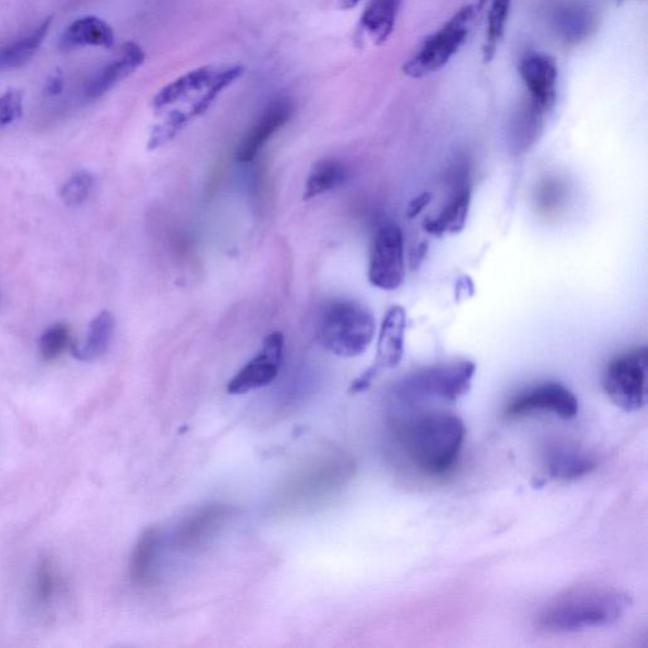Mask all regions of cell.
I'll use <instances>...</instances> for the list:
<instances>
[{"instance_id":"cell-1","label":"cell","mask_w":648,"mask_h":648,"mask_svg":"<svg viewBox=\"0 0 648 648\" xmlns=\"http://www.w3.org/2000/svg\"><path fill=\"white\" fill-rule=\"evenodd\" d=\"M631 598L622 590L602 584H584L557 595L538 614V631L565 635L611 626L630 608Z\"/></svg>"},{"instance_id":"cell-2","label":"cell","mask_w":648,"mask_h":648,"mask_svg":"<svg viewBox=\"0 0 648 648\" xmlns=\"http://www.w3.org/2000/svg\"><path fill=\"white\" fill-rule=\"evenodd\" d=\"M465 435L464 422L450 412L419 414L398 428V440L408 459L428 475H443L454 468Z\"/></svg>"},{"instance_id":"cell-3","label":"cell","mask_w":648,"mask_h":648,"mask_svg":"<svg viewBox=\"0 0 648 648\" xmlns=\"http://www.w3.org/2000/svg\"><path fill=\"white\" fill-rule=\"evenodd\" d=\"M355 473V461L346 452H323L288 476L276 494L275 508L285 513L321 504L341 492Z\"/></svg>"},{"instance_id":"cell-4","label":"cell","mask_w":648,"mask_h":648,"mask_svg":"<svg viewBox=\"0 0 648 648\" xmlns=\"http://www.w3.org/2000/svg\"><path fill=\"white\" fill-rule=\"evenodd\" d=\"M475 371L474 362L468 360L419 369L394 385L392 400L407 409L432 402H457L468 394Z\"/></svg>"},{"instance_id":"cell-5","label":"cell","mask_w":648,"mask_h":648,"mask_svg":"<svg viewBox=\"0 0 648 648\" xmlns=\"http://www.w3.org/2000/svg\"><path fill=\"white\" fill-rule=\"evenodd\" d=\"M376 323L373 313L351 299H338L328 304L319 319L322 345L340 357L364 354L374 340Z\"/></svg>"},{"instance_id":"cell-6","label":"cell","mask_w":648,"mask_h":648,"mask_svg":"<svg viewBox=\"0 0 648 648\" xmlns=\"http://www.w3.org/2000/svg\"><path fill=\"white\" fill-rule=\"evenodd\" d=\"M488 0H476L455 13L440 30L428 36L411 59L403 65V73L412 79L435 74L450 63L473 30L475 19Z\"/></svg>"},{"instance_id":"cell-7","label":"cell","mask_w":648,"mask_h":648,"mask_svg":"<svg viewBox=\"0 0 648 648\" xmlns=\"http://www.w3.org/2000/svg\"><path fill=\"white\" fill-rule=\"evenodd\" d=\"M647 347L626 352L609 362L603 376L608 398L624 412H637L647 402Z\"/></svg>"},{"instance_id":"cell-8","label":"cell","mask_w":648,"mask_h":648,"mask_svg":"<svg viewBox=\"0 0 648 648\" xmlns=\"http://www.w3.org/2000/svg\"><path fill=\"white\" fill-rule=\"evenodd\" d=\"M369 281L375 288L395 290L403 284L405 256L403 232L384 225L376 231L370 246Z\"/></svg>"},{"instance_id":"cell-9","label":"cell","mask_w":648,"mask_h":648,"mask_svg":"<svg viewBox=\"0 0 648 648\" xmlns=\"http://www.w3.org/2000/svg\"><path fill=\"white\" fill-rule=\"evenodd\" d=\"M405 330L407 313L399 306L390 308L381 322L374 364L354 381L352 392H364L378 378L381 371L397 368L404 354Z\"/></svg>"},{"instance_id":"cell-10","label":"cell","mask_w":648,"mask_h":648,"mask_svg":"<svg viewBox=\"0 0 648 648\" xmlns=\"http://www.w3.org/2000/svg\"><path fill=\"white\" fill-rule=\"evenodd\" d=\"M284 347L283 333L276 331L266 336L259 354L233 376L227 385V392L242 395L273 383L280 371Z\"/></svg>"},{"instance_id":"cell-11","label":"cell","mask_w":648,"mask_h":648,"mask_svg":"<svg viewBox=\"0 0 648 648\" xmlns=\"http://www.w3.org/2000/svg\"><path fill=\"white\" fill-rule=\"evenodd\" d=\"M537 412H549L567 421L578 416L579 400L564 385L550 381L519 394L505 409V414L512 418Z\"/></svg>"},{"instance_id":"cell-12","label":"cell","mask_w":648,"mask_h":648,"mask_svg":"<svg viewBox=\"0 0 648 648\" xmlns=\"http://www.w3.org/2000/svg\"><path fill=\"white\" fill-rule=\"evenodd\" d=\"M519 75L526 85L528 102L543 114L549 113L557 98L559 69L556 61L542 52H531L519 63Z\"/></svg>"},{"instance_id":"cell-13","label":"cell","mask_w":648,"mask_h":648,"mask_svg":"<svg viewBox=\"0 0 648 648\" xmlns=\"http://www.w3.org/2000/svg\"><path fill=\"white\" fill-rule=\"evenodd\" d=\"M235 514L228 504L213 503L199 508L180 524L174 535L175 549L190 551L206 545Z\"/></svg>"},{"instance_id":"cell-14","label":"cell","mask_w":648,"mask_h":648,"mask_svg":"<svg viewBox=\"0 0 648 648\" xmlns=\"http://www.w3.org/2000/svg\"><path fill=\"white\" fill-rule=\"evenodd\" d=\"M599 14L589 4L567 2L552 9L550 25L556 37L566 45L583 44L598 31Z\"/></svg>"},{"instance_id":"cell-15","label":"cell","mask_w":648,"mask_h":648,"mask_svg":"<svg viewBox=\"0 0 648 648\" xmlns=\"http://www.w3.org/2000/svg\"><path fill=\"white\" fill-rule=\"evenodd\" d=\"M293 116V104L288 99H276L261 113L251 130L243 137L237 151V160L251 162L271 137L280 131Z\"/></svg>"},{"instance_id":"cell-16","label":"cell","mask_w":648,"mask_h":648,"mask_svg":"<svg viewBox=\"0 0 648 648\" xmlns=\"http://www.w3.org/2000/svg\"><path fill=\"white\" fill-rule=\"evenodd\" d=\"M144 49L136 42H127L122 46L117 57L104 66L94 78L89 81L87 95L89 98H99L116 87L121 81L131 76L145 63Z\"/></svg>"},{"instance_id":"cell-17","label":"cell","mask_w":648,"mask_h":648,"mask_svg":"<svg viewBox=\"0 0 648 648\" xmlns=\"http://www.w3.org/2000/svg\"><path fill=\"white\" fill-rule=\"evenodd\" d=\"M160 554V532L155 528L142 532L131 555L130 576L133 584L140 588H151L157 583Z\"/></svg>"},{"instance_id":"cell-18","label":"cell","mask_w":648,"mask_h":648,"mask_svg":"<svg viewBox=\"0 0 648 648\" xmlns=\"http://www.w3.org/2000/svg\"><path fill=\"white\" fill-rule=\"evenodd\" d=\"M114 31L104 19L85 16L70 23L60 37V49L70 51L78 47L95 46L111 49L114 45Z\"/></svg>"},{"instance_id":"cell-19","label":"cell","mask_w":648,"mask_h":648,"mask_svg":"<svg viewBox=\"0 0 648 648\" xmlns=\"http://www.w3.org/2000/svg\"><path fill=\"white\" fill-rule=\"evenodd\" d=\"M219 69L221 68L216 65L200 66V68L189 71V73L171 81L155 95L152 107L157 113H161L165 108L181 102L190 94L206 90L216 78Z\"/></svg>"},{"instance_id":"cell-20","label":"cell","mask_w":648,"mask_h":648,"mask_svg":"<svg viewBox=\"0 0 648 648\" xmlns=\"http://www.w3.org/2000/svg\"><path fill=\"white\" fill-rule=\"evenodd\" d=\"M545 468L551 479L575 480L592 473L597 464L585 451L570 446H557L547 452Z\"/></svg>"},{"instance_id":"cell-21","label":"cell","mask_w":648,"mask_h":648,"mask_svg":"<svg viewBox=\"0 0 648 648\" xmlns=\"http://www.w3.org/2000/svg\"><path fill=\"white\" fill-rule=\"evenodd\" d=\"M402 0H370L360 18L361 30L375 45L384 44L392 36Z\"/></svg>"},{"instance_id":"cell-22","label":"cell","mask_w":648,"mask_h":648,"mask_svg":"<svg viewBox=\"0 0 648 648\" xmlns=\"http://www.w3.org/2000/svg\"><path fill=\"white\" fill-rule=\"evenodd\" d=\"M114 327H116V322H114L113 314L108 311L100 312L90 322L84 343L81 345L73 343L71 346L74 357L81 361H93L102 357L111 345Z\"/></svg>"},{"instance_id":"cell-23","label":"cell","mask_w":648,"mask_h":648,"mask_svg":"<svg viewBox=\"0 0 648 648\" xmlns=\"http://www.w3.org/2000/svg\"><path fill=\"white\" fill-rule=\"evenodd\" d=\"M51 25L52 17H47L28 35L3 47L0 50V70L17 69L27 64L44 44Z\"/></svg>"},{"instance_id":"cell-24","label":"cell","mask_w":648,"mask_h":648,"mask_svg":"<svg viewBox=\"0 0 648 648\" xmlns=\"http://www.w3.org/2000/svg\"><path fill=\"white\" fill-rule=\"evenodd\" d=\"M349 179V171L341 161L324 159L313 166L308 175L304 200H312L328 192L342 187Z\"/></svg>"},{"instance_id":"cell-25","label":"cell","mask_w":648,"mask_h":648,"mask_svg":"<svg viewBox=\"0 0 648 648\" xmlns=\"http://www.w3.org/2000/svg\"><path fill=\"white\" fill-rule=\"evenodd\" d=\"M470 200L471 193L468 187L457 190L441 213L424 223V230L437 236L461 231L468 219Z\"/></svg>"},{"instance_id":"cell-26","label":"cell","mask_w":648,"mask_h":648,"mask_svg":"<svg viewBox=\"0 0 648 648\" xmlns=\"http://www.w3.org/2000/svg\"><path fill=\"white\" fill-rule=\"evenodd\" d=\"M512 0H490L488 28H486L485 44L483 46V61L490 63L497 54L498 46L504 36Z\"/></svg>"},{"instance_id":"cell-27","label":"cell","mask_w":648,"mask_h":648,"mask_svg":"<svg viewBox=\"0 0 648 648\" xmlns=\"http://www.w3.org/2000/svg\"><path fill=\"white\" fill-rule=\"evenodd\" d=\"M545 116L546 114L538 111L528 100L523 102L513 119V137L517 144H532L541 131Z\"/></svg>"},{"instance_id":"cell-28","label":"cell","mask_w":648,"mask_h":648,"mask_svg":"<svg viewBox=\"0 0 648 648\" xmlns=\"http://www.w3.org/2000/svg\"><path fill=\"white\" fill-rule=\"evenodd\" d=\"M73 346L71 328L66 323H56L47 328L40 338V354L45 361H54Z\"/></svg>"},{"instance_id":"cell-29","label":"cell","mask_w":648,"mask_h":648,"mask_svg":"<svg viewBox=\"0 0 648 648\" xmlns=\"http://www.w3.org/2000/svg\"><path fill=\"white\" fill-rule=\"evenodd\" d=\"M94 185V176L87 170L78 171L61 187L60 198L65 206L79 207L88 199Z\"/></svg>"},{"instance_id":"cell-30","label":"cell","mask_w":648,"mask_h":648,"mask_svg":"<svg viewBox=\"0 0 648 648\" xmlns=\"http://www.w3.org/2000/svg\"><path fill=\"white\" fill-rule=\"evenodd\" d=\"M23 114V93L9 89L0 95V130L13 125Z\"/></svg>"},{"instance_id":"cell-31","label":"cell","mask_w":648,"mask_h":648,"mask_svg":"<svg viewBox=\"0 0 648 648\" xmlns=\"http://www.w3.org/2000/svg\"><path fill=\"white\" fill-rule=\"evenodd\" d=\"M55 592L54 567L49 560L42 561L37 575V595L42 603H49Z\"/></svg>"},{"instance_id":"cell-32","label":"cell","mask_w":648,"mask_h":648,"mask_svg":"<svg viewBox=\"0 0 648 648\" xmlns=\"http://www.w3.org/2000/svg\"><path fill=\"white\" fill-rule=\"evenodd\" d=\"M64 89V76L61 71L57 70L50 76L46 84V92L50 95H57L63 92Z\"/></svg>"},{"instance_id":"cell-33","label":"cell","mask_w":648,"mask_h":648,"mask_svg":"<svg viewBox=\"0 0 648 648\" xmlns=\"http://www.w3.org/2000/svg\"><path fill=\"white\" fill-rule=\"evenodd\" d=\"M431 202L430 194H423L421 197H418L413 200L411 206L408 208V216L416 217L419 213L423 211V208L428 206V203Z\"/></svg>"},{"instance_id":"cell-34","label":"cell","mask_w":648,"mask_h":648,"mask_svg":"<svg viewBox=\"0 0 648 648\" xmlns=\"http://www.w3.org/2000/svg\"><path fill=\"white\" fill-rule=\"evenodd\" d=\"M360 0H340L341 9H352L359 4Z\"/></svg>"}]
</instances>
